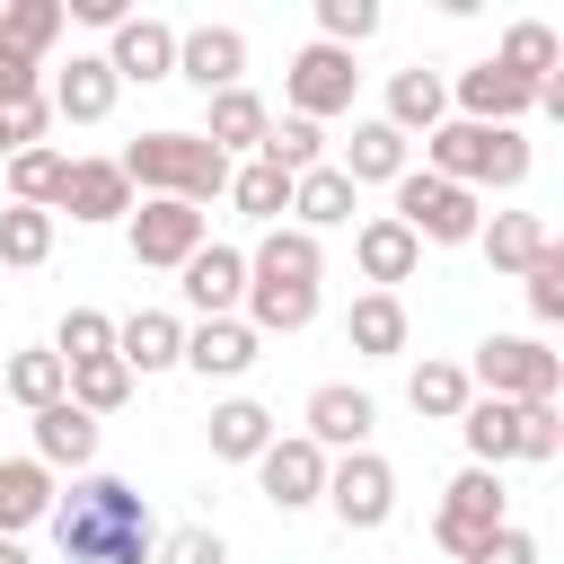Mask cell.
Returning a JSON list of instances; mask_svg holds the SVG:
<instances>
[{
    "label": "cell",
    "mask_w": 564,
    "mask_h": 564,
    "mask_svg": "<svg viewBox=\"0 0 564 564\" xmlns=\"http://www.w3.org/2000/svg\"><path fill=\"white\" fill-rule=\"evenodd\" d=\"M264 441H273V414L256 397L212 405V458H264Z\"/></svg>",
    "instance_id": "obj_35"
},
{
    "label": "cell",
    "mask_w": 564,
    "mask_h": 564,
    "mask_svg": "<svg viewBox=\"0 0 564 564\" xmlns=\"http://www.w3.org/2000/svg\"><path fill=\"white\" fill-rule=\"evenodd\" d=\"M88 458H97V414H79L70 397L44 405V414H35V467H70V476H88Z\"/></svg>",
    "instance_id": "obj_21"
},
{
    "label": "cell",
    "mask_w": 564,
    "mask_h": 564,
    "mask_svg": "<svg viewBox=\"0 0 564 564\" xmlns=\"http://www.w3.org/2000/svg\"><path fill=\"white\" fill-rule=\"evenodd\" d=\"M62 388H70V370H62L53 352H9V361H0V397H18L26 414L62 405Z\"/></svg>",
    "instance_id": "obj_33"
},
{
    "label": "cell",
    "mask_w": 564,
    "mask_h": 564,
    "mask_svg": "<svg viewBox=\"0 0 564 564\" xmlns=\"http://www.w3.org/2000/svg\"><path fill=\"white\" fill-rule=\"evenodd\" d=\"M53 538L70 564H150L159 555V520L123 476H79L53 502Z\"/></svg>",
    "instance_id": "obj_1"
},
{
    "label": "cell",
    "mask_w": 564,
    "mask_h": 564,
    "mask_svg": "<svg viewBox=\"0 0 564 564\" xmlns=\"http://www.w3.org/2000/svg\"><path fill=\"white\" fill-rule=\"evenodd\" d=\"M256 476H264V502H273V511H308V502L326 494V449L300 441V432H291V441L273 432L264 458H256Z\"/></svg>",
    "instance_id": "obj_10"
},
{
    "label": "cell",
    "mask_w": 564,
    "mask_h": 564,
    "mask_svg": "<svg viewBox=\"0 0 564 564\" xmlns=\"http://www.w3.org/2000/svg\"><path fill=\"white\" fill-rule=\"evenodd\" d=\"M352 256H361V273H370L379 291H388V282H405V273L423 264V247H414V229H405V220H388V212H379V220H361V238H352Z\"/></svg>",
    "instance_id": "obj_27"
},
{
    "label": "cell",
    "mask_w": 564,
    "mask_h": 564,
    "mask_svg": "<svg viewBox=\"0 0 564 564\" xmlns=\"http://www.w3.org/2000/svg\"><path fill=\"white\" fill-rule=\"evenodd\" d=\"M388 220H405L414 247H467V238L485 229L476 194L449 185V176H432V167H405V176H397V212H388Z\"/></svg>",
    "instance_id": "obj_5"
},
{
    "label": "cell",
    "mask_w": 564,
    "mask_h": 564,
    "mask_svg": "<svg viewBox=\"0 0 564 564\" xmlns=\"http://www.w3.org/2000/svg\"><path fill=\"white\" fill-rule=\"evenodd\" d=\"M317 264H326V256H317L308 229H264V247L247 256V282H308V291H317Z\"/></svg>",
    "instance_id": "obj_30"
},
{
    "label": "cell",
    "mask_w": 564,
    "mask_h": 564,
    "mask_svg": "<svg viewBox=\"0 0 564 564\" xmlns=\"http://www.w3.org/2000/svg\"><path fill=\"white\" fill-rule=\"evenodd\" d=\"M9 159H18V150H9V123H0V167H9Z\"/></svg>",
    "instance_id": "obj_49"
},
{
    "label": "cell",
    "mask_w": 564,
    "mask_h": 564,
    "mask_svg": "<svg viewBox=\"0 0 564 564\" xmlns=\"http://www.w3.org/2000/svg\"><path fill=\"white\" fill-rule=\"evenodd\" d=\"M264 123H273V115H264V97L220 88V97H212V115H203V141H212L220 159H229V150H264Z\"/></svg>",
    "instance_id": "obj_28"
},
{
    "label": "cell",
    "mask_w": 564,
    "mask_h": 564,
    "mask_svg": "<svg viewBox=\"0 0 564 564\" xmlns=\"http://www.w3.org/2000/svg\"><path fill=\"white\" fill-rule=\"evenodd\" d=\"M458 123H520L529 106H538V88L529 79H511L502 62H476V70H458Z\"/></svg>",
    "instance_id": "obj_14"
},
{
    "label": "cell",
    "mask_w": 564,
    "mask_h": 564,
    "mask_svg": "<svg viewBox=\"0 0 564 564\" xmlns=\"http://www.w3.org/2000/svg\"><path fill=\"white\" fill-rule=\"evenodd\" d=\"M115 88H123V79L106 70V53H70L44 106H53L62 123H106V115H115Z\"/></svg>",
    "instance_id": "obj_15"
},
{
    "label": "cell",
    "mask_w": 564,
    "mask_h": 564,
    "mask_svg": "<svg viewBox=\"0 0 564 564\" xmlns=\"http://www.w3.org/2000/svg\"><path fill=\"white\" fill-rule=\"evenodd\" d=\"M176 70H185L203 97H220V88H238V70H247V35H238V26H185V35H176Z\"/></svg>",
    "instance_id": "obj_13"
},
{
    "label": "cell",
    "mask_w": 564,
    "mask_h": 564,
    "mask_svg": "<svg viewBox=\"0 0 564 564\" xmlns=\"http://www.w3.org/2000/svg\"><path fill=\"white\" fill-rule=\"evenodd\" d=\"M247 361H256V326L247 317H203L185 335V370H203V379H238Z\"/></svg>",
    "instance_id": "obj_22"
},
{
    "label": "cell",
    "mask_w": 564,
    "mask_h": 564,
    "mask_svg": "<svg viewBox=\"0 0 564 564\" xmlns=\"http://www.w3.org/2000/svg\"><path fill=\"white\" fill-rule=\"evenodd\" d=\"M282 88H291V115H300V123H326V115H352L361 70H352V53H335V44H300L291 70H282Z\"/></svg>",
    "instance_id": "obj_9"
},
{
    "label": "cell",
    "mask_w": 564,
    "mask_h": 564,
    "mask_svg": "<svg viewBox=\"0 0 564 564\" xmlns=\"http://www.w3.org/2000/svg\"><path fill=\"white\" fill-rule=\"evenodd\" d=\"M317 150H326V132L317 123H300V115H282V123H264V167H282V176H308L317 167Z\"/></svg>",
    "instance_id": "obj_40"
},
{
    "label": "cell",
    "mask_w": 564,
    "mask_h": 564,
    "mask_svg": "<svg viewBox=\"0 0 564 564\" xmlns=\"http://www.w3.org/2000/svg\"><path fill=\"white\" fill-rule=\"evenodd\" d=\"M0 564H35V555H26V546H18V538H0Z\"/></svg>",
    "instance_id": "obj_48"
},
{
    "label": "cell",
    "mask_w": 564,
    "mask_h": 564,
    "mask_svg": "<svg viewBox=\"0 0 564 564\" xmlns=\"http://www.w3.org/2000/svg\"><path fill=\"white\" fill-rule=\"evenodd\" d=\"M370 423H379V405H370L361 388L326 379V388L308 397V432H300V441H317V449H361V441H370Z\"/></svg>",
    "instance_id": "obj_16"
},
{
    "label": "cell",
    "mask_w": 564,
    "mask_h": 564,
    "mask_svg": "<svg viewBox=\"0 0 564 564\" xmlns=\"http://www.w3.org/2000/svg\"><path fill=\"white\" fill-rule=\"evenodd\" d=\"M317 502H335L344 529H388V511H397V467H388L379 449H344V458L326 467V494H317Z\"/></svg>",
    "instance_id": "obj_8"
},
{
    "label": "cell",
    "mask_w": 564,
    "mask_h": 564,
    "mask_svg": "<svg viewBox=\"0 0 564 564\" xmlns=\"http://www.w3.org/2000/svg\"><path fill=\"white\" fill-rule=\"evenodd\" d=\"M106 70L115 79H176V26L167 18H123L115 26V44H106Z\"/></svg>",
    "instance_id": "obj_12"
},
{
    "label": "cell",
    "mask_w": 564,
    "mask_h": 564,
    "mask_svg": "<svg viewBox=\"0 0 564 564\" xmlns=\"http://www.w3.org/2000/svg\"><path fill=\"white\" fill-rule=\"evenodd\" d=\"M317 317V291L308 282H247V326L256 335H300Z\"/></svg>",
    "instance_id": "obj_32"
},
{
    "label": "cell",
    "mask_w": 564,
    "mask_h": 564,
    "mask_svg": "<svg viewBox=\"0 0 564 564\" xmlns=\"http://www.w3.org/2000/svg\"><path fill=\"white\" fill-rule=\"evenodd\" d=\"M423 159H432V176H449V185H520L529 176V141H520V123H432L423 132Z\"/></svg>",
    "instance_id": "obj_3"
},
{
    "label": "cell",
    "mask_w": 564,
    "mask_h": 564,
    "mask_svg": "<svg viewBox=\"0 0 564 564\" xmlns=\"http://www.w3.org/2000/svg\"><path fill=\"white\" fill-rule=\"evenodd\" d=\"M62 176H70V159H62L53 141H35V150L9 159V194H18L26 212H53V203H62Z\"/></svg>",
    "instance_id": "obj_36"
},
{
    "label": "cell",
    "mask_w": 564,
    "mask_h": 564,
    "mask_svg": "<svg viewBox=\"0 0 564 564\" xmlns=\"http://www.w3.org/2000/svg\"><path fill=\"white\" fill-rule=\"evenodd\" d=\"M502 520H511V511H502V476H494V467H467V476H449V494H441V511H432V538L467 564Z\"/></svg>",
    "instance_id": "obj_7"
},
{
    "label": "cell",
    "mask_w": 564,
    "mask_h": 564,
    "mask_svg": "<svg viewBox=\"0 0 564 564\" xmlns=\"http://www.w3.org/2000/svg\"><path fill=\"white\" fill-rule=\"evenodd\" d=\"M150 564H229V538L220 529H176V538H159Z\"/></svg>",
    "instance_id": "obj_46"
},
{
    "label": "cell",
    "mask_w": 564,
    "mask_h": 564,
    "mask_svg": "<svg viewBox=\"0 0 564 564\" xmlns=\"http://www.w3.org/2000/svg\"><path fill=\"white\" fill-rule=\"evenodd\" d=\"M458 432H467L476 467H502V458H520V405H502V397H467Z\"/></svg>",
    "instance_id": "obj_31"
},
{
    "label": "cell",
    "mask_w": 564,
    "mask_h": 564,
    "mask_svg": "<svg viewBox=\"0 0 564 564\" xmlns=\"http://www.w3.org/2000/svg\"><path fill=\"white\" fill-rule=\"evenodd\" d=\"M62 212H70V220H123V212H132L123 167H115V159H70V176H62Z\"/></svg>",
    "instance_id": "obj_20"
},
{
    "label": "cell",
    "mask_w": 564,
    "mask_h": 564,
    "mask_svg": "<svg viewBox=\"0 0 564 564\" xmlns=\"http://www.w3.org/2000/svg\"><path fill=\"white\" fill-rule=\"evenodd\" d=\"M229 203H238L247 220H282V212H291V176L264 167V159H247V167H229Z\"/></svg>",
    "instance_id": "obj_38"
},
{
    "label": "cell",
    "mask_w": 564,
    "mask_h": 564,
    "mask_svg": "<svg viewBox=\"0 0 564 564\" xmlns=\"http://www.w3.org/2000/svg\"><path fill=\"white\" fill-rule=\"evenodd\" d=\"M405 150H414V141L370 115V123H352V141H344V176H352V185H397V176H405Z\"/></svg>",
    "instance_id": "obj_25"
},
{
    "label": "cell",
    "mask_w": 564,
    "mask_h": 564,
    "mask_svg": "<svg viewBox=\"0 0 564 564\" xmlns=\"http://www.w3.org/2000/svg\"><path fill=\"white\" fill-rule=\"evenodd\" d=\"M35 520H53V467L0 458V538H18V529H35Z\"/></svg>",
    "instance_id": "obj_24"
},
{
    "label": "cell",
    "mask_w": 564,
    "mask_h": 564,
    "mask_svg": "<svg viewBox=\"0 0 564 564\" xmlns=\"http://www.w3.org/2000/svg\"><path fill=\"white\" fill-rule=\"evenodd\" d=\"M115 361L141 379V370H176L185 361V326L167 317V308H132L123 326H115Z\"/></svg>",
    "instance_id": "obj_18"
},
{
    "label": "cell",
    "mask_w": 564,
    "mask_h": 564,
    "mask_svg": "<svg viewBox=\"0 0 564 564\" xmlns=\"http://www.w3.org/2000/svg\"><path fill=\"white\" fill-rule=\"evenodd\" d=\"M194 247H212L194 203H141V212H132V264H167V273H176Z\"/></svg>",
    "instance_id": "obj_11"
},
{
    "label": "cell",
    "mask_w": 564,
    "mask_h": 564,
    "mask_svg": "<svg viewBox=\"0 0 564 564\" xmlns=\"http://www.w3.org/2000/svg\"><path fill=\"white\" fill-rule=\"evenodd\" d=\"M467 397H476V379H467L458 361H423V370L405 379V405H414V414H432V423H458V414H467Z\"/></svg>",
    "instance_id": "obj_34"
},
{
    "label": "cell",
    "mask_w": 564,
    "mask_h": 564,
    "mask_svg": "<svg viewBox=\"0 0 564 564\" xmlns=\"http://www.w3.org/2000/svg\"><path fill=\"white\" fill-rule=\"evenodd\" d=\"M379 123H388V132H405V141H414V132H432V123H449V79H441V70H423V62H414V70H397V79H388V115H379Z\"/></svg>",
    "instance_id": "obj_19"
},
{
    "label": "cell",
    "mask_w": 564,
    "mask_h": 564,
    "mask_svg": "<svg viewBox=\"0 0 564 564\" xmlns=\"http://www.w3.org/2000/svg\"><path fill=\"white\" fill-rule=\"evenodd\" d=\"M467 379H485V397H502V405H555V388H564V352H546L538 335H485Z\"/></svg>",
    "instance_id": "obj_6"
},
{
    "label": "cell",
    "mask_w": 564,
    "mask_h": 564,
    "mask_svg": "<svg viewBox=\"0 0 564 564\" xmlns=\"http://www.w3.org/2000/svg\"><path fill=\"white\" fill-rule=\"evenodd\" d=\"M555 449H564V414H555V405H520V458L546 467Z\"/></svg>",
    "instance_id": "obj_45"
},
{
    "label": "cell",
    "mask_w": 564,
    "mask_h": 564,
    "mask_svg": "<svg viewBox=\"0 0 564 564\" xmlns=\"http://www.w3.org/2000/svg\"><path fill=\"white\" fill-rule=\"evenodd\" d=\"M44 256H53V212L9 203V212H0V264H18V273H26V264H44Z\"/></svg>",
    "instance_id": "obj_41"
},
{
    "label": "cell",
    "mask_w": 564,
    "mask_h": 564,
    "mask_svg": "<svg viewBox=\"0 0 564 564\" xmlns=\"http://www.w3.org/2000/svg\"><path fill=\"white\" fill-rule=\"evenodd\" d=\"M361 35H379V0H317V44L352 53Z\"/></svg>",
    "instance_id": "obj_43"
},
{
    "label": "cell",
    "mask_w": 564,
    "mask_h": 564,
    "mask_svg": "<svg viewBox=\"0 0 564 564\" xmlns=\"http://www.w3.org/2000/svg\"><path fill=\"white\" fill-rule=\"evenodd\" d=\"M520 282H529V317H538V326H555V317H564V247H546Z\"/></svg>",
    "instance_id": "obj_44"
},
{
    "label": "cell",
    "mask_w": 564,
    "mask_h": 564,
    "mask_svg": "<svg viewBox=\"0 0 564 564\" xmlns=\"http://www.w3.org/2000/svg\"><path fill=\"white\" fill-rule=\"evenodd\" d=\"M291 212H300V229L317 238V229H335V220H352V176L344 167H308V176H291Z\"/></svg>",
    "instance_id": "obj_29"
},
{
    "label": "cell",
    "mask_w": 564,
    "mask_h": 564,
    "mask_svg": "<svg viewBox=\"0 0 564 564\" xmlns=\"http://www.w3.org/2000/svg\"><path fill=\"white\" fill-rule=\"evenodd\" d=\"M62 370L70 361H97V352H115V317H97V308H70L62 326H53V344H44Z\"/></svg>",
    "instance_id": "obj_42"
},
{
    "label": "cell",
    "mask_w": 564,
    "mask_h": 564,
    "mask_svg": "<svg viewBox=\"0 0 564 564\" xmlns=\"http://www.w3.org/2000/svg\"><path fill=\"white\" fill-rule=\"evenodd\" d=\"M123 185H141L150 203H212V194H229V159L203 141V132H141L123 159Z\"/></svg>",
    "instance_id": "obj_2"
},
{
    "label": "cell",
    "mask_w": 564,
    "mask_h": 564,
    "mask_svg": "<svg viewBox=\"0 0 564 564\" xmlns=\"http://www.w3.org/2000/svg\"><path fill=\"white\" fill-rule=\"evenodd\" d=\"M344 344H352L361 361L405 352V300H397V291H361V300H352V317H344Z\"/></svg>",
    "instance_id": "obj_23"
},
{
    "label": "cell",
    "mask_w": 564,
    "mask_h": 564,
    "mask_svg": "<svg viewBox=\"0 0 564 564\" xmlns=\"http://www.w3.org/2000/svg\"><path fill=\"white\" fill-rule=\"evenodd\" d=\"M494 62H502L511 79H529V88H538V79H555V26H538V18H520V26L502 35V53H494Z\"/></svg>",
    "instance_id": "obj_39"
},
{
    "label": "cell",
    "mask_w": 564,
    "mask_h": 564,
    "mask_svg": "<svg viewBox=\"0 0 564 564\" xmlns=\"http://www.w3.org/2000/svg\"><path fill=\"white\" fill-rule=\"evenodd\" d=\"M476 238H485V264H494V273H529V264H538V256L555 247L538 212H494V220H485Z\"/></svg>",
    "instance_id": "obj_26"
},
{
    "label": "cell",
    "mask_w": 564,
    "mask_h": 564,
    "mask_svg": "<svg viewBox=\"0 0 564 564\" xmlns=\"http://www.w3.org/2000/svg\"><path fill=\"white\" fill-rule=\"evenodd\" d=\"M176 273H185V300H194L203 317H229V308L247 300V256H238V247H194Z\"/></svg>",
    "instance_id": "obj_17"
},
{
    "label": "cell",
    "mask_w": 564,
    "mask_h": 564,
    "mask_svg": "<svg viewBox=\"0 0 564 564\" xmlns=\"http://www.w3.org/2000/svg\"><path fill=\"white\" fill-rule=\"evenodd\" d=\"M467 564H538V538H529V529H511V520H502V529H494V538H485V546H476V555H467Z\"/></svg>",
    "instance_id": "obj_47"
},
{
    "label": "cell",
    "mask_w": 564,
    "mask_h": 564,
    "mask_svg": "<svg viewBox=\"0 0 564 564\" xmlns=\"http://www.w3.org/2000/svg\"><path fill=\"white\" fill-rule=\"evenodd\" d=\"M62 26H70L62 0H9L0 9V115L44 97V53H53Z\"/></svg>",
    "instance_id": "obj_4"
},
{
    "label": "cell",
    "mask_w": 564,
    "mask_h": 564,
    "mask_svg": "<svg viewBox=\"0 0 564 564\" xmlns=\"http://www.w3.org/2000/svg\"><path fill=\"white\" fill-rule=\"evenodd\" d=\"M79 414H115L123 397H132V370L115 361V352H97V361H70V388H62Z\"/></svg>",
    "instance_id": "obj_37"
}]
</instances>
